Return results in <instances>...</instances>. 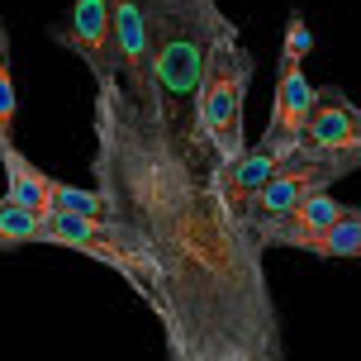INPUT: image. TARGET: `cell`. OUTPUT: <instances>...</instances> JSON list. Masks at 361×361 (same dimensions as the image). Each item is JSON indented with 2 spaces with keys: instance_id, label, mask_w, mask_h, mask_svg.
Wrapping results in <instances>:
<instances>
[{
  "instance_id": "obj_11",
  "label": "cell",
  "mask_w": 361,
  "mask_h": 361,
  "mask_svg": "<svg viewBox=\"0 0 361 361\" xmlns=\"http://www.w3.org/2000/svg\"><path fill=\"white\" fill-rule=\"evenodd\" d=\"M347 209H352V204H343V200H333V195H314V200H305V204H295L290 214L262 219L252 228H257V243H262V247H295V252H305L309 238H319L324 228H333Z\"/></svg>"
},
{
  "instance_id": "obj_6",
  "label": "cell",
  "mask_w": 361,
  "mask_h": 361,
  "mask_svg": "<svg viewBox=\"0 0 361 361\" xmlns=\"http://www.w3.org/2000/svg\"><path fill=\"white\" fill-rule=\"evenodd\" d=\"M109 29H114V62H119V86L133 105L162 114V90L152 72V29H147L143 0H109ZM166 119V114H162Z\"/></svg>"
},
{
  "instance_id": "obj_13",
  "label": "cell",
  "mask_w": 361,
  "mask_h": 361,
  "mask_svg": "<svg viewBox=\"0 0 361 361\" xmlns=\"http://www.w3.org/2000/svg\"><path fill=\"white\" fill-rule=\"evenodd\" d=\"M305 252L314 257H347V262H361V204H352L333 228H324L319 238H309Z\"/></svg>"
},
{
  "instance_id": "obj_9",
  "label": "cell",
  "mask_w": 361,
  "mask_h": 361,
  "mask_svg": "<svg viewBox=\"0 0 361 361\" xmlns=\"http://www.w3.org/2000/svg\"><path fill=\"white\" fill-rule=\"evenodd\" d=\"M281 162H286V157L267 152L262 143H252L238 162H219L214 171H209V180H214L219 200L228 204V214L243 219V224H252V204L262 200V190H267L271 180H276Z\"/></svg>"
},
{
  "instance_id": "obj_12",
  "label": "cell",
  "mask_w": 361,
  "mask_h": 361,
  "mask_svg": "<svg viewBox=\"0 0 361 361\" xmlns=\"http://www.w3.org/2000/svg\"><path fill=\"white\" fill-rule=\"evenodd\" d=\"M0 162H5V200H15L19 209L48 219L53 214V195H57V180L48 171H38L15 143L0 147Z\"/></svg>"
},
{
  "instance_id": "obj_15",
  "label": "cell",
  "mask_w": 361,
  "mask_h": 361,
  "mask_svg": "<svg viewBox=\"0 0 361 361\" xmlns=\"http://www.w3.org/2000/svg\"><path fill=\"white\" fill-rule=\"evenodd\" d=\"M15 72H10V34L0 19V147L15 143Z\"/></svg>"
},
{
  "instance_id": "obj_4",
  "label": "cell",
  "mask_w": 361,
  "mask_h": 361,
  "mask_svg": "<svg viewBox=\"0 0 361 361\" xmlns=\"http://www.w3.org/2000/svg\"><path fill=\"white\" fill-rule=\"evenodd\" d=\"M43 247H67V252L95 257L114 276H124L133 295H143V305L157 314L162 309V271L152 262L138 238L124 224H100V219H76V214H48L43 219Z\"/></svg>"
},
{
  "instance_id": "obj_10",
  "label": "cell",
  "mask_w": 361,
  "mask_h": 361,
  "mask_svg": "<svg viewBox=\"0 0 361 361\" xmlns=\"http://www.w3.org/2000/svg\"><path fill=\"white\" fill-rule=\"evenodd\" d=\"M300 147L309 152H361V109L338 86H314V109Z\"/></svg>"
},
{
  "instance_id": "obj_5",
  "label": "cell",
  "mask_w": 361,
  "mask_h": 361,
  "mask_svg": "<svg viewBox=\"0 0 361 361\" xmlns=\"http://www.w3.org/2000/svg\"><path fill=\"white\" fill-rule=\"evenodd\" d=\"M352 171H361V152H309V147H295L286 162H281L276 180H271L267 190H262V200L252 204V224L281 219L314 195H333V180L352 176Z\"/></svg>"
},
{
  "instance_id": "obj_8",
  "label": "cell",
  "mask_w": 361,
  "mask_h": 361,
  "mask_svg": "<svg viewBox=\"0 0 361 361\" xmlns=\"http://www.w3.org/2000/svg\"><path fill=\"white\" fill-rule=\"evenodd\" d=\"M309 109H314V81L305 76L300 62H281L276 72V100H271V124L262 133V147L276 157H290L305 138Z\"/></svg>"
},
{
  "instance_id": "obj_2",
  "label": "cell",
  "mask_w": 361,
  "mask_h": 361,
  "mask_svg": "<svg viewBox=\"0 0 361 361\" xmlns=\"http://www.w3.org/2000/svg\"><path fill=\"white\" fill-rule=\"evenodd\" d=\"M143 5L147 29H152V72H157V90H162L166 128L190 147L200 81H204L214 43L233 24L219 15V0H143Z\"/></svg>"
},
{
  "instance_id": "obj_7",
  "label": "cell",
  "mask_w": 361,
  "mask_h": 361,
  "mask_svg": "<svg viewBox=\"0 0 361 361\" xmlns=\"http://www.w3.org/2000/svg\"><path fill=\"white\" fill-rule=\"evenodd\" d=\"M48 34L86 62L90 76H95V86H114V81H119V62H114V29H109V0H72L67 29H57V24H53Z\"/></svg>"
},
{
  "instance_id": "obj_1",
  "label": "cell",
  "mask_w": 361,
  "mask_h": 361,
  "mask_svg": "<svg viewBox=\"0 0 361 361\" xmlns=\"http://www.w3.org/2000/svg\"><path fill=\"white\" fill-rule=\"evenodd\" d=\"M209 171L119 81L95 86L90 176L162 271L157 324L166 361H286L267 247L252 224L228 214Z\"/></svg>"
},
{
  "instance_id": "obj_14",
  "label": "cell",
  "mask_w": 361,
  "mask_h": 361,
  "mask_svg": "<svg viewBox=\"0 0 361 361\" xmlns=\"http://www.w3.org/2000/svg\"><path fill=\"white\" fill-rule=\"evenodd\" d=\"M24 243H43V219L0 195V247H24Z\"/></svg>"
},
{
  "instance_id": "obj_3",
  "label": "cell",
  "mask_w": 361,
  "mask_h": 361,
  "mask_svg": "<svg viewBox=\"0 0 361 361\" xmlns=\"http://www.w3.org/2000/svg\"><path fill=\"white\" fill-rule=\"evenodd\" d=\"M247 81H252V53L243 48L238 24L214 43L204 81L195 95V133H190V152L204 157L209 166L238 162L247 152V133H243V100H247Z\"/></svg>"
},
{
  "instance_id": "obj_16",
  "label": "cell",
  "mask_w": 361,
  "mask_h": 361,
  "mask_svg": "<svg viewBox=\"0 0 361 361\" xmlns=\"http://www.w3.org/2000/svg\"><path fill=\"white\" fill-rule=\"evenodd\" d=\"M309 57V24L300 10H290V24H286V48H281V62H300L305 67Z\"/></svg>"
}]
</instances>
